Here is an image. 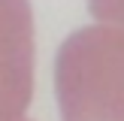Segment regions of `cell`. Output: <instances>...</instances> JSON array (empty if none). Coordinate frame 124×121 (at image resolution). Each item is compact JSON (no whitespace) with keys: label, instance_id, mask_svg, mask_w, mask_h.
I'll return each instance as SVG.
<instances>
[{"label":"cell","instance_id":"obj_1","mask_svg":"<svg viewBox=\"0 0 124 121\" xmlns=\"http://www.w3.org/2000/svg\"><path fill=\"white\" fill-rule=\"evenodd\" d=\"M36 27L30 0H0V121H24L33 100Z\"/></svg>","mask_w":124,"mask_h":121},{"label":"cell","instance_id":"obj_2","mask_svg":"<svg viewBox=\"0 0 124 121\" xmlns=\"http://www.w3.org/2000/svg\"><path fill=\"white\" fill-rule=\"evenodd\" d=\"M24 121H27V118H24Z\"/></svg>","mask_w":124,"mask_h":121}]
</instances>
